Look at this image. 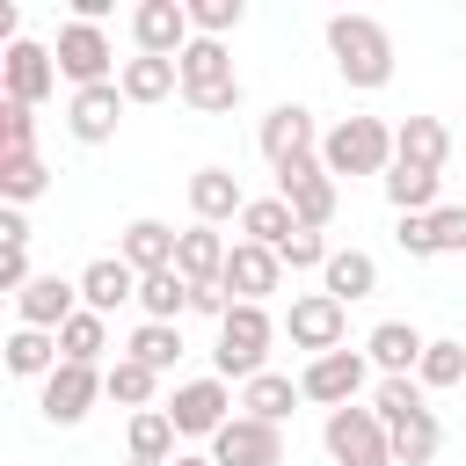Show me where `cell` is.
<instances>
[{
	"label": "cell",
	"mask_w": 466,
	"mask_h": 466,
	"mask_svg": "<svg viewBox=\"0 0 466 466\" xmlns=\"http://www.w3.org/2000/svg\"><path fill=\"white\" fill-rule=\"evenodd\" d=\"M328 51H335V73L364 95L393 80V36L379 15H328Z\"/></svg>",
	"instance_id": "cell-1"
},
{
	"label": "cell",
	"mask_w": 466,
	"mask_h": 466,
	"mask_svg": "<svg viewBox=\"0 0 466 466\" xmlns=\"http://www.w3.org/2000/svg\"><path fill=\"white\" fill-rule=\"evenodd\" d=\"M175 66H182V102H189L197 116H226V109H240V73H233V51H226L218 36H197Z\"/></svg>",
	"instance_id": "cell-2"
},
{
	"label": "cell",
	"mask_w": 466,
	"mask_h": 466,
	"mask_svg": "<svg viewBox=\"0 0 466 466\" xmlns=\"http://www.w3.org/2000/svg\"><path fill=\"white\" fill-rule=\"evenodd\" d=\"M320 167H328V175H379V182H386V167H393V124H379V116H342V124L320 138Z\"/></svg>",
	"instance_id": "cell-3"
},
{
	"label": "cell",
	"mask_w": 466,
	"mask_h": 466,
	"mask_svg": "<svg viewBox=\"0 0 466 466\" xmlns=\"http://www.w3.org/2000/svg\"><path fill=\"white\" fill-rule=\"evenodd\" d=\"M269 342H277V320H269V306H233L226 320H218V350H211V364H218V379H255V371H269Z\"/></svg>",
	"instance_id": "cell-4"
},
{
	"label": "cell",
	"mask_w": 466,
	"mask_h": 466,
	"mask_svg": "<svg viewBox=\"0 0 466 466\" xmlns=\"http://www.w3.org/2000/svg\"><path fill=\"white\" fill-rule=\"evenodd\" d=\"M320 444H328L335 466H393V437H386L379 408H357V400H350V408H328Z\"/></svg>",
	"instance_id": "cell-5"
},
{
	"label": "cell",
	"mask_w": 466,
	"mask_h": 466,
	"mask_svg": "<svg viewBox=\"0 0 466 466\" xmlns=\"http://www.w3.org/2000/svg\"><path fill=\"white\" fill-rule=\"evenodd\" d=\"M131 44H138L146 58H182V51L197 44L189 0H138V7H131Z\"/></svg>",
	"instance_id": "cell-6"
},
{
	"label": "cell",
	"mask_w": 466,
	"mask_h": 466,
	"mask_svg": "<svg viewBox=\"0 0 466 466\" xmlns=\"http://www.w3.org/2000/svg\"><path fill=\"white\" fill-rule=\"evenodd\" d=\"M364 379H371V357H364V350H328V357H313V364L299 371V393L320 400V408H350V400L364 393Z\"/></svg>",
	"instance_id": "cell-7"
},
{
	"label": "cell",
	"mask_w": 466,
	"mask_h": 466,
	"mask_svg": "<svg viewBox=\"0 0 466 466\" xmlns=\"http://www.w3.org/2000/svg\"><path fill=\"white\" fill-rule=\"evenodd\" d=\"M255 146H262V160H269V167H291V160H313V153H320V131H313V109H306V102H277V109L262 116V131H255Z\"/></svg>",
	"instance_id": "cell-8"
},
{
	"label": "cell",
	"mask_w": 466,
	"mask_h": 466,
	"mask_svg": "<svg viewBox=\"0 0 466 466\" xmlns=\"http://www.w3.org/2000/svg\"><path fill=\"white\" fill-rule=\"evenodd\" d=\"M277 197H284V204H291V218H299V226H313V233L335 218V175L320 167V153H313V160L277 167Z\"/></svg>",
	"instance_id": "cell-9"
},
{
	"label": "cell",
	"mask_w": 466,
	"mask_h": 466,
	"mask_svg": "<svg viewBox=\"0 0 466 466\" xmlns=\"http://www.w3.org/2000/svg\"><path fill=\"white\" fill-rule=\"evenodd\" d=\"M342 328H350V306H342V299H328V291H306V299H291V313H284L291 350H313V357L342 350Z\"/></svg>",
	"instance_id": "cell-10"
},
{
	"label": "cell",
	"mask_w": 466,
	"mask_h": 466,
	"mask_svg": "<svg viewBox=\"0 0 466 466\" xmlns=\"http://www.w3.org/2000/svg\"><path fill=\"white\" fill-rule=\"evenodd\" d=\"M51 58H58V73H66L73 87H102L109 66H116V51H109V36H102L95 22H66L58 44H51Z\"/></svg>",
	"instance_id": "cell-11"
},
{
	"label": "cell",
	"mask_w": 466,
	"mask_h": 466,
	"mask_svg": "<svg viewBox=\"0 0 466 466\" xmlns=\"http://www.w3.org/2000/svg\"><path fill=\"white\" fill-rule=\"evenodd\" d=\"M226 299L233 306H262L277 284H284V262H277V248H262V240H233V255H226Z\"/></svg>",
	"instance_id": "cell-12"
},
{
	"label": "cell",
	"mask_w": 466,
	"mask_h": 466,
	"mask_svg": "<svg viewBox=\"0 0 466 466\" xmlns=\"http://www.w3.org/2000/svg\"><path fill=\"white\" fill-rule=\"evenodd\" d=\"M233 393H226V379L211 371V379H189V386H175V400H167V422L182 430V437H218L233 415Z\"/></svg>",
	"instance_id": "cell-13"
},
{
	"label": "cell",
	"mask_w": 466,
	"mask_h": 466,
	"mask_svg": "<svg viewBox=\"0 0 466 466\" xmlns=\"http://www.w3.org/2000/svg\"><path fill=\"white\" fill-rule=\"evenodd\" d=\"M124 87L116 80H102V87H73V102H66V131L80 138V146H109L116 138V124H124Z\"/></svg>",
	"instance_id": "cell-14"
},
{
	"label": "cell",
	"mask_w": 466,
	"mask_h": 466,
	"mask_svg": "<svg viewBox=\"0 0 466 466\" xmlns=\"http://www.w3.org/2000/svg\"><path fill=\"white\" fill-rule=\"evenodd\" d=\"M211 459L218 466H284V430L277 422H255V415H233L211 437Z\"/></svg>",
	"instance_id": "cell-15"
},
{
	"label": "cell",
	"mask_w": 466,
	"mask_h": 466,
	"mask_svg": "<svg viewBox=\"0 0 466 466\" xmlns=\"http://www.w3.org/2000/svg\"><path fill=\"white\" fill-rule=\"evenodd\" d=\"M51 87H58V58H51L44 44H29V36H22V44H7V58H0V95H15V102H29V109H36Z\"/></svg>",
	"instance_id": "cell-16"
},
{
	"label": "cell",
	"mask_w": 466,
	"mask_h": 466,
	"mask_svg": "<svg viewBox=\"0 0 466 466\" xmlns=\"http://www.w3.org/2000/svg\"><path fill=\"white\" fill-rule=\"evenodd\" d=\"M95 400H102V371L95 364H58L44 379V422H58V430H73Z\"/></svg>",
	"instance_id": "cell-17"
},
{
	"label": "cell",
	"mask_w": 466,
	"mask_h": 466,
	"mask_svg": "<svg viewBox=\"0 0 466 466\" xmlns=\"http://www.w3.org/2000/svg\"><path fill=\"white\" fill-rule=\"evenodd\" d=\"M15 313H22V328L58 335V328L80 313V284H66V277H29V291H15Z\"/></svg>",
	"instance_id": "cell-18"
},
{
	"label": "cell",
	"mask_w": 466,
	"mask_h": 466,
	"mask_svg": "<svg viewBox=\"0 0 466 466\" xmlns=\"http://www.w3.org/2000/svg\"><path fill=\"white\" fill-rule=\"evenodd\" d=\"M422 350H430V335H422L415 320H379V328L364 335V357H371V364H379L386 379H415Z\"/></svg>",
	"instance_id": "cell-19"
},
{
	"label": "cell",
	"mask_w": 466,
	"mask_h": 466,
	"mask_svg": "<svg viewBox=\"0 0 466 466\" xmlns=\"http://www.w3.org/2000/svg\"><path fill=\"white\" fill-rule=\"evenodd\" d=\"M124 299H138V269H131L124 255H95V262L80 269V306L109 320V313H116Z\"/></svg>",
	"instance_id": "cell-20"
},
{
	"label": "cell",
	"mask_w": 466,
	"mask_h": 466,
	"mask_svg": "<svg viewBox=\"0 0 466 466\" xmlns=\"http://www.w3.org/2000/svg\"><path fill=\"white\" fill-rule=\"evenodd\" d=\"M393 160L444 175V160H451V131H444L437 116H400V124H393Z\"/></svg>",
	"instance_id": "cell-21"
},
{
	"label": "cell",
	"mask_w": 466,
	"mask_h": 466,
	"mask_svg": "<svg viewBox=\"0 0 466 466\" xmlns=\"http://www.w3.org/2000/svg\"><path fill=\"white\" fill-rule=\"evenodd\" d=\"M175 226H160V218H131L124 226V240H116V255L138 269V277H160V269H175Z\"/></svg>",
	"instance_id": "cell-22"
},
{
	"label": "cell",
	"mask_w": 466,
	"mask_h": 466,
	"mask_svg": "<svg viewBox=\"0 0 466 466\" xmlns=\"http://www.w3.org/2000/svg\"><path fill=\"white\" fill-rule=\"evenodd\" d=\"M116 87H124V102H131V109H146V102H167V95L182 87V66H175V58H146V51H138V58H124V66H116Z\"/></svg>",
	"instance_id": "cell-23"
},
{
	"label": "cell",
	"mask_w": 466,
	"mask_h": 466,
	"mask_svg": "<svg viewBox=\"0 0 466 466\" xmlns=\"http://www.w3.org/2000/svg\"><path fill=\"white\" fill-rule=\"evenodd\" d=\"M189 211H197V226H218V218H240L248 197H240V182L226 167H197L189 175Z\"/></svg>",
	"instance_id": "cell-24"
},
{
	"label": "cell",
	"mask_w": 466,
	"mask_h": 466,
	"mask_svg": "<svg viewBox=\"0 0 466 466\" xmlns=\"http://www.w3.org/2000/svg\"><path fill=\"white\" fill-rule=\"evenodd\" d=\"M226 240H218V226H182V240H175V269L189 277V284H218L226 277Z\"/></svg>",
	"instance_id": "cell-25"
},
{
	"label": "cell",
	"mask_w": 466,
	"mask_h": 466,
	"mask_svg": "<svg viewBox=\"0 0 466 466\" xmlns=\"http://www.w3.org/2000/svg\"><path fill=\"white\" fill-rule=\"evenodd\" d=\"M437 189H444V175H430V167H408V160L386 167V204L400 218H430L437 211Z\"/></svg>",
	"instance_id": "cell-26"
},
{
	"label": "cell",
	"mask_w": 466,
	"mask_h": 466,
	"mask_svg": "<svg viewBox=\"0 0 466 466\" xmlns=\"http://www.w3.org/2000/svg\"><path fill=\"white\" fill-rule=\"evenodd\" d=\"M320 291L342 299V306H350V299H371V291H379V262H371L364 248H335L328 269H320Z\"/></svg>",
	"instance_id": "cell-27"
},
{
	"label": "cell",
	"mask_w": 466,
	"mask_h": 466,
	"mask_svg": "<svg viewBox=\"0 0 466 466\" xmlns=\"http://www.w3.org/2000/svg\"><path fill=\"white\" fill-rule=\"evenodd\" d=\"M386 437H393V466H430V459L444 451V422H437V408H415V415L393 422Z\"/></svg>",
	"instance_id": "cell-28"
},
{
	"label": "cell",
	"mask_w": 466,
	"mask_h": 466,
	"mask_svg": "<svg viewBox=\"0 0 466 466\" xmlns=\"http://www.w3.org/2000/svg\"><path fill=\"white\" fill-rule=\"evenodd\" d=\"M291 400H306V393H299V379H284V371H255V379L240 386V408H248L255 422H277V430H284Z\"/></svg>",
	"instance_id": "cell-29"
},
{
	"label": "cell",
	"mask_w": 466,
	"mask_h": 466,
	"mask_svg": "<svg viewBox=\"0 0 466 466\" xmlns=\"http://www.w3.org/2000/svg\"><path fill=\"white\" fill-rule=\"evenodd\" d=\"M66 357H58V335H44V328H15L7 335V371L15 379H51Z\"/></svg>",
	"instance_id": "cell-30"
},
{
	"label": "cell",
	"mask_w": 466,
	"mask_h": 466,
	"mask_svg": "<svg viewBox=\"0 0 466 466\" xmlns=\"http://www.w3.org/2000/svg\"><path fill=\"white\" fill-rule=\"evenodd\" d=\"M175 422H167V408H138L131 415V459H146V466H175L182 451H175Z\"/></svg>",
	"instance_id": "cell-31"
},
{
	"label": "cell",
	"mask_w": 466,
	"mask_h": 466,
	"mask_svg": "<svg viewBox=\"0 0 466 466\" xmlns=\"http://www.w3.org/2000/svg\"><path fill=\"white\" fill-rule=\"evenodd\" d=\"M102 393H109V400H124V408L138 415V408H153V393H160V371H153V364H138V357H116V364L102 371Z\"/></svg>",
	"instance_id": "cell-32"
},
{
	"label": "cell",
	"mask_w": 466,
	"mask_h": 466,
	"mask_svg": "<svg viewBox=\"0 0 466 466\" xmlns=\"http://www.w3.org/2000/svg\"><path fill=\"white\" fill-rule=\"evenodd\" d=\"M51 189V167L36 160V153H0V197L22 211V204H36Z\"/></svg>",
	"instance_id": "cell-33"
},
{
	"label": "cell",
	"mask_w": 466,
	"mask_h": 466,
	"mask_svg": "<svg viewBox=\"0 0 466 466\" xmlns=\"http://www.w3.org/2000/svg\"><path fill=\"white\" fill-rule=\"evenodd\" d=\"M240 233H248V240H262V248H284V240L299 233V218H291V204H284V197H248Z\"/></svg>",
	"instance_id": "cell-34"
},
{
	"label": "cell",
	"mask_w": 466,
	"mask_h": 466,
	"mask_svg": "<svg viewBox=\"0 0 466 466\" xmlns=\"http://www.w3.org/2000/svg\"><path fill=\"white\" fill-rule=\"evenodd\" d=\"M189 277L182 269H160V277H138V306H146V320H182L189 313Z\"/></svg>",
	"instance_id": "cell-35"
},
{
	"label": "cell",
	"mask_w": 466,
	"mask_h": 466,
	"mask_svg": "<svg viewBox=\"0 0 466 466\" xmlns=\"http://www.w3.org/2000/svg\"><path fill=\"white\" fill-rule=\"evenodd\" d=\"M102 350H109V320L80 306V313H73V320L58 328V357H66V364H95Z\"/></svg>",
	"instance_id": "cell-36"
},
{
	"label": "cell",
	"mask_w": 466,
	"mask_h": 466,
	"mask_svg": "<svg viewBox=\"0 0 466 466\" xmlns=\"http://www.w3.org/2000/svg\"><path fill=\"white\" fill-rule=\"evenodd\" d=\"M124 357H138V364H153V371H175V357H182V328H175V320H146V328L124 342Z\"/></svg>",
	"instance_id": "cell-37"
},
{
	"label": "cell",
	"mask_w": 466,
	"mask_h": 466,
	"mask_svg": "<svg viewBox=\"0 0 466 466\" xmlns=\"http://www.w3.org/2000/svg\"><path fill=\"white\" fill-rule=\"evenodd\" d=\"M415 386H466V342H430L422 364H415Z\"/></svg>",
	"instance_id": "cell-38"
},
{
	"label": "cell",
	"mask_w": 466,
	"mask_h": 466,
	"mask_svg": "<svg viewBox=\"0 0 466 466\" xmlns=\"http://www.w3.org/2000/svg\"><path fill=\"white\" fill-rule=\"evenodd\" d=\"M0 153H36V109L0 95Z\"/></svg>",
	"instance_id": "cell-39"
},
{
	"label": "cell",
	"mask_w": 466,
	"mask_h": 466,
	"mask_svg": "<svg viewBox=\"0 0 466 466\" xmlns=\"http://www.w3.org/2000/svg\"><path fill=\"white\" fill-rule=\"evenodd\" d=\"M371 408H379V422L393 430V422H408V415H415V408H430V400H422V386H415V379H379Z\"/></svg>",
	"instance_id": "cell-40"
},
{
	"label": "cell",
	"mask_w": 466,
	"mask_h": 466,
	"mask_svg": "<svg viewBox=\"0 0 466 466\" xmlns=\"http://www.w3.org/2000/svg\"><path fill=\"white\" fill-rule=\"evenodd\" d=\"M328 255H335V248H328L313 226H299V233L277 248V262H284V269H328Z\"/></svg>",
	"instance_id": "cell-41"
},
{
	"label": "cell",
	"mask_w": 466,
	"mask_h": 466,
	"mask_svg": "<svg viewBox=\"0 0 466 466\" xmlns=\"http://www.w3.org/2000/svg\"><path fill=\"white\" fill-rule=\"evenodd\" d=\"M189 29H197V36H226V29H240V0H189Z\"/></svg>",
	"instance_id": "cell-42"
},
{
	"label": "cell",
	"mask_w": 466,
	"mask_h": 466,
	"mask_svg": "<svg viewBox=\"0 0 466 466\" xmlns=\"http://www.w3.org/2000/svg\"><path fill=\"white\" fill-rule=\"evenodd\" d=\"M430 240H437V255H466V204H437L430 211Z\"/></svg>",
	"instance_id": "cell-43"
},
{
	"label": "cell",
	"mask_w": 466,
	"mask_h": 466,
	"mask_svg": "<svg viewBox=\"0 0 466 466\" xmlns=\"http://www.w3.org/2000/svg\"><path fill=\"white\" fill-rule=\"evenodd\" d=\"M393 240H400V255H415V262H430V255H437L430 218H400V226H393Z\"/></svg>",
	"instance_id": "cell-44"
},
{
	"label": "cell",
	"mask_w": 466,
	"mask_h": 466,
	"mask_svg": "<svg viewBox=\"0 0 466 466\" xmlns=\"http://www.w3.org/2000/svg\"><path fill=\"white\" fill-rule=\"evenodd\" d=\"M0 284L7 291H29V248H0Z\"/></svg>",
	"instance_id": "cell-45"
},
{
	"label": "cell",
	"mask_w": 466,
	"mask_h": 466,
	"mask_svg": "<svg viewBox=\"0 0 466 466\" xmlns=\"http://www.w3.org/2000/svg\"><path fill=\"white\" fill-rule=\"evenodd\" d=\"M0 248H29V218H22L15 204L0 211Z\"/></svg>",
	"instance_id": "cell-46"
},
{
	"label": "cell",
	"mask_w": 466,
	"mask_h": 466,
	"mask_svg": "<svg viewBox=\"0 0 466 466\" xmlns=\"http://www.w3.org/2000/svg\"><path fill=\"white\" fill-rule=\"evenodd\" d=\"M175 466H218V459H211V451H204V459H197V451H182V459H175Z\"/></svg>",
	"instance_id": "cell-47"
},
{
	"label": "cell",
	"mask_w": 466,
	"mask_h": 466,
	"mask_svg": "<svg viewBox=\"0 0 466 466\" xmlns=\"http://www.w3.org/2000/svg\"><path fill=\"white\" fill-rule=\"evenodd\" d=\"M124 466H146V459H124Z\"/></svg>",
	"instance_id": "cell-48"
}]
</instances>
